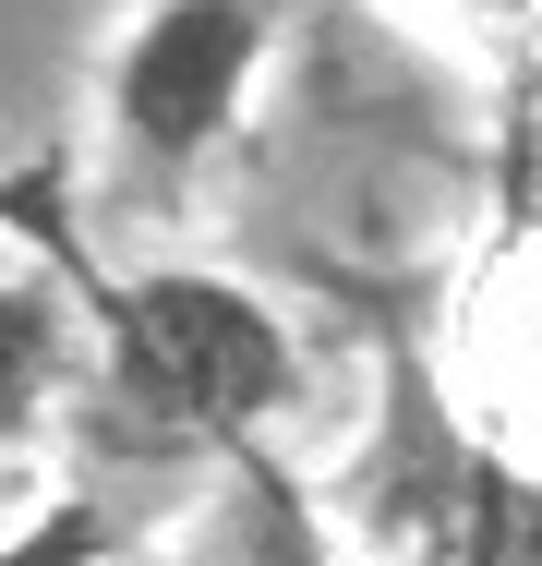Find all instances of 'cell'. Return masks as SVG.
I'll list each match as a JSON object with an SVG mask.
<instances>
[{"label": "cell", "instance_id": "277c9868", "mask_svg": "<svg viewBox=\"0 0 542 566\" xmlns=\"http://www.w3.org/2000/svg\"><path fill=\"white\" fill-rule=\"evenodd\" d=\"M229 482H241V566H337V543H325V506L278 470L265 447L229 458Z\"/></svg>", "mask_w": 542, "mask_h": 566}, {"label": "cell", "instance_id": "52a82bcc", "mask_svg": "<svg viewBox=\"0 0 542 566\" xmlns=\"http://www.w3.org/2000/svg\"><path fill=\"white\" fill-rule=\"evenodd\" d=\"M519 206H531V229H542V120H519Z\"/></svg>", "mask_w": 542, "mask_h": 566}, {"label": "cell", "instance_id": "ba28073f", "mask_svg": "<svg viewBox=\"0 0 542 566\" xmlns=\"http://www.w3.org/2000/svg\"><path fill=\"white\" fill-rule=\"evenodd\" d=\"M121 566H145V555H121Z\"/></svg>", "mask_w": 542, "mask_h": 566}, {"label": "cell", "instance_id": "7a4b0ae2", "mask_svg": "<svg viewBox=\"0 0 542 566\" xmlns=\"http://www.w3.org/2000/svg\"><path fill=\"white\" fill-rule=\"evenodd\" d=\"M337 531L386 566H542V470L482 447L410 349H386L374 434L337 470Z\"/></svg>", "mask_w": 542, "mask_h": 566}, {"label": "cell", "instance_id": "3957f363", "mask_svg": "<svg viewBox=\"0 0 542 566\" xmlns=\"http://www.w3.org/2000/svg\"><path fill=\"white\" fill-rule=\"evenodd\" d=\"M253 61H265V0H157V12L121 36V61H108V133H121V169L169 193L217 133H229Z\"/></svg>", "mask_w": 542, "mask_h": 566}, {"label": "cell", "instance_id": "6da1fadb", "mask_svg": "<svg viewBox=\"0 0 542 566\" xmlns=\"http://www.w3.org/2000/svg\"><path fill=\"white\" fill-rule=\"evenodd\" d=\"M97 338H108V410L121 447L145 458H241L265 447V410H290L302 349L290 326L206 265H157L97 290Z\"/></svg>", "mask_w": 542, "mask_h": 566}, {"label": "cell", "instance_id": "8992f818", "mask_svg": "<svg viewBox=\"0 0 542 566\" xmlns=\"http://www.w3.org/2000/svg\"><path fill=\"white\" fill-rule=\"evenodd\" d=\"M121 555H133V531L108 494H49L24 531H0V566H121Z\"/></svg>", "mask_w": 542, "mask_h": 566}, {"label": "cell", "instance_id": "5b68a950", "mask_svg": "<svg viewBox=\"0 0 542 566\" xmlns=\"http://www.w3.org/2000/svg\"><path fill=\"white\" fill-rule=\"evenodd\" d=\"M61 361H73V338H61V302H49V290H24V277H0V447H12V434L49 410Z\"/></svg>", "mask_w": 542, "mask_h": 566}]
</instances>
